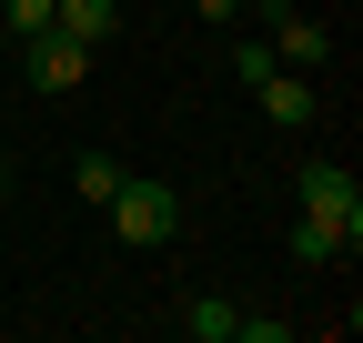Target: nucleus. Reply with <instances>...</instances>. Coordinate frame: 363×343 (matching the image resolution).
Here are the masks:
<instances>
[{
  "label": "nucleus",
  "instance_id": "f257e3e1",
  "mask_svg": "<svg viewBox=\"0 0 363 343\" xmlns=\"http://www.w3.org/2000/svg\"><path fill=\"white\" fill-rule=\"evenodd\" d=\"M101 212H111V232H121V242H142V252H152V242H172V223H182V192H172V182H131V172H121V192H111Z\"/></svg>",
  "mask_w": 363,
  "mask_h": 343
},
{
  "label": "nucleus",
  "instance_id": "f03ea898",
  "mask_svg": "<svg viewBox=\"0 0 363 343\" xmlns=\"http://www.w3.org/2000/svg\"><path fill=\"white\" fill-rule=\"evenodd\" d=\"M11 51H21V81H30V91H81L91 61H101V51L71 40V30H30V40H11Z\"/></svg>",
  "mask_w": 363,
  "mask_h": 343
},
{
  "label": "nucleus",
  "instance_id": "7ed1b4c3",
  "mask_svg": "<svg viewBox=\"0 0 363 343\" xmlns=\"http://www.w3.org/2000/svg\"><path fill=\"white\" fill-rule=\"evenodd\" d=\"M262 40H272V61H283V71H323V61H333V30L303 21L293 0H262Z\"/></svg>",
  "mask_w": 363,
  "mask_h": 343
},
{
  "label": "nucleus",
  "instance_id": "20e7f679",
  "mask_svg": "<svg viewBox=\"0 0 363 343\" xmlns=\"http://www.w3.org/2000/svg\"><path fill=\"white\" fill-rule=\"evenodd\" d=\"M252 101H262V121H272V132H313V111H323L313 71H283V61H272V71L252 81Z\"/></svg>",
  "mask_w": 363,
  "mask_h": 343
},
{
  "label": "nucleus",
  "instance_id": "39448f33",
  "mask_svg": "<svg viewBox=\"0 0 363 343\" xmlns=\"http://www.w3.org/2000/svg\"><path fill=\"white\" fill-rule=\"evenodd\" d=\"M303 212H323V223H343L363 242V182H353L343 162H303Z\"/></svg>",
  "mask_w": 363,
  "mask_h": 343
},
{
  "label": "nucleus",
  "instance_id": "423d86ee",
  "mask_svg": "<svg viewBox=\"0 0 363 343\" xmlns=\"http://www.w3.org/2000/svg\"><path fill=\"white\" fill-rule=\"evenodd\" d=\"M51 30H71V40H91V51H101V40L121 30V0H51Z\"/></svg>",
  "mask_w": 363,
  "mask_h": 343
},
{
  "label": "nucleus",
  "instance_id": "0eeeda50",
  "mask_svg": "<svg viewBox=\"0 0 363 343\" xmlns=\"http://www.w3.org/2000/svg\"><path fill=\"white\" fill-rule=\"evenodd\" d=\"M343 252H353L343 223H323V212H303V223H293V263H343Z\"/></svg>",
  "mask_w": 363,
  "mask_h": 343
},
{
  "label": "nucleus",
  "instance_id": "6e6552de",
  "mask_svg": "<svg viewBox=\"0 0 363 343\" xmlns=\"http://www.w3.org/2000/svg\"><path fill=\"white\" fill-rule=\"evenodd\" d=\"M182 333H192V343H233V333H242V303L202 293V303H182Z\"/></svg>",
  "mask_w": 363,
  "mask_h": 343
},
{
  "label": "nucleus",
  "instance_id": "1a4fd4ad",
  "mask_svg": "<svg viewBox=\"0 0 363 343\" xmlns=\"http://www.w3.org/2000/svg\"><path fill=\"white\" fill-rule=\"evenodd\" d=\"M71 192H81V202H111V192H121V162H111V152H81V162H71Z\"/></svg>",
  "mask_w": 363,
  "mask_h": 343
},
{
  "label": "nucleus",
  "instance_id": "9d476101",
  "mask_svg": "<svg viewBox=\"0 0 363 343\" xmlns=\"http://www.w3.org/2000/svg\"><path fill=\"white\" fill-rule=\"evenodd\" d=\"M0 30L30 40V30H51V0H0Z\"/></svg>",
  "mask_w": 363,
  "mask_h": 343
},
{
  "label": "nucleus",
  "instance_id": "9b49d317",
  "mask_svg": "<svg viewBox=\"0 0 363 343\" xmlns=\"http://www.w3.org/2000/svg\"><path fill=\"white\" fill-rule=\"evenodd\" d=\"M192 11H202V21H233V11H242V0H192Z\"/></svg>",
  "mask_w": 363,
  "mask_h": 343
},
{
  "label": "nucleus",
  "instance_id": "f8f14e48",
  "mask_svg": "<svg viewBox=\"0 0 363 343\" xmlns=\"http://www.w3.org/2000/svg\"><path fill=\"white\" fill-rule=\"evenodd\" d=\"M0 192H11V162H0Z\"/></svg>",
  "mask_w": 363,
  "mask_h": 343
},
{
  "label": "nucleus",
  "instance_id": "ddd939ff",
  "mask_svg": "<svg viewBox=\"0 0 363 343\" xmlns=\"http://www.w3.org/2000/svg\"><path fill=\"white\" fill-rule=\"evenodd\" d=\"M0 61H11V30H0Z\"/></svg>",
  "mask_w": 363,
  "mask_h": 343
}]
</instances>
